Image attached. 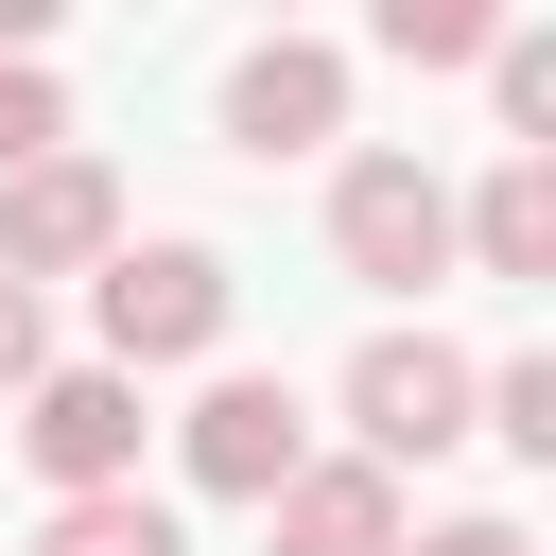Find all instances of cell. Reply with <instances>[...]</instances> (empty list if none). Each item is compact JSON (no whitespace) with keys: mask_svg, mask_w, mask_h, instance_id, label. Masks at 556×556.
<instances>
[{"mask_svg":"<svg viewBox=\"0 0 556 556\" xmlns=\"http://www.w3.org/2000/svg\"><path fill=\"white\" fill-rule=\"evenodd\" d=\"M452 261H486V278H556V156H504V174L452 208Z\"/></svg>","mask_w":556,"mask_h":556,"instance_id":"9c48e42d","label":"cell"},{"mask_svg":"<svg viewBox=\"0 0 556 556\" xmlns=\"http://www.w3.org/2000/svg\"><path fill=\"white\" fill-rule=\"evenodd\" d=\"M469 434V348H434V330H365L348 348V452L400 486L417 452H452Z\"/></svg>","mask_w":556,"mask_h":556,"instance_id":"3957f363","label":"cell"},{"mask_svg":"<svg viewBox=\"0 0 556 556\" xmlns=\"http://www.w3.org/2000/svg\"><path fill=\"white\" fill-rule=\"evenodd\" d=\"M35 556H191V539H174V504L87 486V504H52V521H35Z\"/></svg>","mask_w":556,"mask_h":556,"instance_id":"30bf717a","label":"cell"},{"mask_svg":"<svg viewBox=\"0 0 556 556\" xmlns=\"http://www.w3.org/2000/svg\"><path fill=\"white\" fill-rule=\"evenodd\" d=\"M122 261V174L104 156H35V174H0V278L35 295V278H104Z\"/></svg>","mask_w":556,"mask_h":556,"instance_id":"5b68a950","label":"cell"},{"mask_svg":"<svg viewBox=\"0 0 556 556\" xmlns=\"http://www.w3.org/2000/svg\"><path fill=\"white\" fill-rule=\"evenodd\" d=\"M35 365H52V313H35V295H17V278H0V400H17V382H35Z\"/></svg>","mask_w":556,"mask_h":556,"instance_id":"5bb4252c","label":"cell"},{"mask_svg":"<svg viewBox=\"0 0 556 556\" xmlns=\"http://www.w3.org/2000/svg\"><path fill=\"white\" fill-rule=\"evenodd\" d=\"M400 556H539V539H521V521H486V504H469V521H417V539H400Z\"/></svg>","mask_w":556,"mask_h":556,"instance_id":"9a60e30c","label":"cell"},{"mask_svg":"<svg viewBox=\"0 0 556 556\" xmlns=\"http://www.w3.org/2000/svg\"><path fill=\"white\" fill-rule=\"evenodd\" d=\"M174 452H191V486H208V504H278V486L313 469V417H295V382L226 365V382L174 417Z\"/></svg>","mask_w":556,"mask_h":556,"instance_id":"277c9868","label":"cell"},{"mask_svg":"<svg viewBox=\"0 0 556 556\" xmlns=\"http://www.w3.org/2000/svg\"><path fill=\"white\" fill-rule=\"evenodd\" d=\"M87 313H104V365H122V382H156V365H208V348H226L243 278H226L208 243H122V261L87 278Z\"/></svg>","mask_w":556,"mask_h":556,"instance_id":"6da1fadb","label":"cell"},{"mask_svg":"<svg viewBox=\"0 0 556 556\" xmlns=\"http://www.w3.org/2000/svg\"><path fill=\"white\" fill-rule=\"evenodd\" d=\"M382 52H400V70H486L504 17H486V0H382Z\"/></svg>","mask_w":556,"mask_h":556,"instance_id":"8fae6325","label":"cell"},{"mask_svg":"<svg viewBox=\"0 0 556 556\" xmlns=\"http://www.w3.org/2000/svg\"><path fill=\"white\" fill-rule=\"evenodd\" d=\"M486 87H504V122H521V156H539V139H556V35H504Z\"/></svg>","mask_w":556,"mask_h":556,"instance_id":"4fadbf2b","label":"cell"},{"mask_svg":"<svg viewBox=\"0 0 556 556\" xmlns=\"http://www.w3.org/2000/svg\"><path fill=\"white\" fill-rule=\"evenodd\" d=\"M35 156H70V87H52V52L0 70V174H35Z\"/></svg>","mask_w":556,"mask_h":556,"instance_id":"7c38bea8","label":"cell"},{"mask_svg":"<svg viewBox=\"0 0 556 556\" xmlns=\"http://www.w3.org/2000/svg\"><path fill=\"white\" fill-rule=\"evenodd\" d=\"M226 139H243V156H313V139H348V52H330V35H261V52L226 70Z\"/></svg>","mask_w":556,"mask_h":556,"instance_id":"52a82bcc","label":"cell"},{"mask_svg":"<svg viewBox=\"0 0 556 556\" xmlns=\"http://www.w3.org/2000/svg\"><path fill=\"white\" fill-rule=\"evenodd\" d=\"M330 261L365 295H434L452 278V174L434 156H348L330 174Z\"/></svg>","mask_w":556,"mask_h":556,"instance_id":"7a4b0ae2","label":"cell"},{"mask_svg":"<svg viewBox=\"0 0 556 556\" xmlns=\"http://www.w3.org/2000/svg\"><path fill=\"white\" fill-rule=\"evenodd\" d=\"M261 521H278V556H400V486H382L365 452H313Z\"/></svg>","mask_w":556,"mask_h":556,"instance_id":"ba28073f","label":"cell"},{"mask_svg":"<svg viewBox=\"0 0 556 556\" xmlns=\"http://www.w3.org/2000/svg\"><path fill=\"white\" fill-rule=\"evenodd\" d=\"M17 452L87 504V486H139V382L122 365H35L17 382Z\"/></svg>","mask_w":556,"mask_h":556,"instance_id":"8992f818","label":"cell"}]
</instances>
